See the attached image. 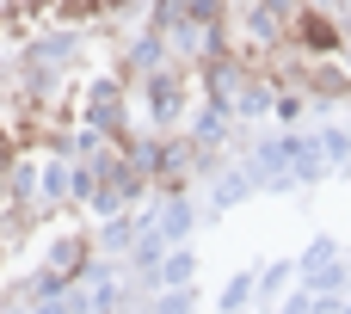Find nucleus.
<instances>
[{
  "label": "nucleus",
  "mask_w": 351,
  "mask_h": 314,
  "mask_svg": "<svg viewBox=\"0 0 351 314\" xmlns=\"http://www.w3.org/2000/svg\"><path fill=\"white\" fill-rule=\"evenodd\" d=\"M86 259H93V241L86 234H62V247L49 253V265H43V284L56 290V284H74L80 271H86Z\"/></svg>",
  "instance_id": "nucleus-1"
}]
</instances>
